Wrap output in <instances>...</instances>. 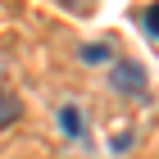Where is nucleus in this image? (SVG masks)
<instances>
[{
    "instance_id": "nucleus-2",
    "label": "nucleus",
    "mask_w": 159,
    "mask_h": 159,
    "mask_svg": "<svg viewBox=\"0 0 159 159\" xmlns=\"http://www.w3.org/2000/svg\"><path fill=\"white\" fill-rule=\"evenodd\" d=\"M18 114H23V109H18V96H14L9 86H0V127H9Z\"/></svg>"
},
{
    "instance_id": "nucleus-1",
    "label": "nucleus",
    "mask_w": 159,
    "mask_h": 159,
    "mask_svg": "<svg viewBox=\"0 0 159 159\" xmlns=\"http://www.w3.org/2000/svg\"><path fill=\"white\" fill-rule=\"evenodd\" d=\"M114 86H118L123 96H141L146 91V68L141 64H118L114 68Z\"/></svg>"
},
{
    "instance_id": "nucleus-3",
    "label": "nucleus",
    "mask_w": 159,
    "mask_h": 159,
    "mask_svg": "<svg viewBox=\"0 0 159 159\" xmlns=\"http://www.w3.org/2000/svg\"><path fill=\"white\" fill-rule=\"evenodd\" d=\"M59 127H64L68 136H77V132H82V114H77L73 105H64V109H59Z\"/></svg>"
}]
</instances>
